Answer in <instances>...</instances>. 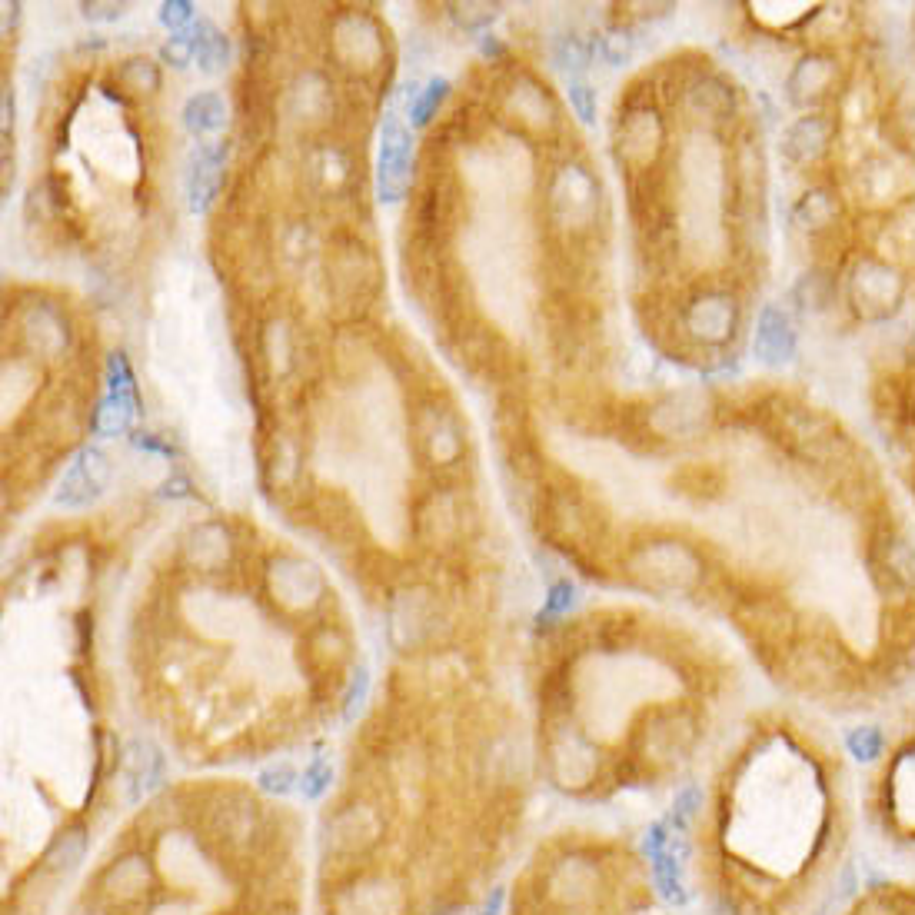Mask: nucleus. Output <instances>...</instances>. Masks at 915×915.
Returning a JSON list of instances; mask_svg holds the SVG:
<instances>
[{
    "label": "nucleus",
    "mask_w": 915,
    "mask_h": 915,
    "mask_svg": "<svg viewBox=\"0 0 915 915\" xmlns=\"http://www.w3.org/2000/svg\"><path fill=\"white\" fill-rule=\"evenodd\" d=\"M713 832V915H832L862 832L846 752L806 726H766L726 776Z\"/></svg>",
    "instance_id": "obj_1"
},
{
    "label": "nucleus",
    "mask_w": 915,
    "mask_h": 915,
    "mask_svg": "<svg viewBox=\"0 0 915 915\" xmlns=\"http://www.w3.org/2000/svg\"><path fill=\"white\" fill-rule=\"evenodd\" d=\"M849 756L869 766L866 779L856 782L862 832L902 876H915V719L899 739L879 726L856 729Z\"/></svg>",
    "instance_id": "obj_2"
},
{
    "label": "nucleus",
    "mask_w": 915,
    "mask_h": 915,
    "mask_svg": "<svg viewBox=\"0 0 915 915\" xmlns=\"http://www.w3.org/2000/svg\"><path fill=\"white\" fill-rule=\"evenodd\" d=\"M832 915H915V876L892 872V876L862 882Z\"/></svg>",
    "instance_id": "obj_3"
},
{
    "label": "nucleus",
    "mask_w": 915,
    "mask_h": 915,
    "mask_svg": "<svg viewBox=\"0 0 915 915\" xmlns=\"http://www.w3.org/2000/svg\"><path fill=\"white\" fill-rule=\"evenodd\" d=\"M376 183H380L383 200H403L413 177V140L400 120H386L380 130V164H376Z\"/></svg>",
    "instance_id": "obj_4"
},
{
    "label": "nucleus",
    "mask_w": 915,
    "mask_h": 915,
    "mask_svg": "<svg viewBox=\"0 0 915 915\" xmlns=\"http://www.w3.org/2000/svg\"><path fill=\"white\" fill-rule=\"evenodd\" d=\"M104 480H107L104 456L97 450H87V453H80V460L74 466H70V473L64 476V483H60L57 500L64 506H87L97 500L100 490H104Z\"/></svg>",
    "instance_id": "obj_5"
},
{
    "label": "nucleus",
    "mask_w": 915,
    "mask_h": 915,
    "mask_svg": "<svg viewBox=\"0 0 915 915\" xmlns=\"http://www.w3.org/2000/svg\"><path fill=\"white\" fill-rule=\"evenodd\" d=\"M220 174H223V150L220 147H200L197 157L190 160L187 170V200L190 210H207L213 197L220 190Z\"/></svg>",
    "instance_id": "obj_6"
},
{
    "label": "nucleus",
    "mask_w": 915,
    "mask_h": 915,
    "mask_svg": "<svg viewBox=\"0 0 915 915\" xmlns=\"http://www.w3.org/2000/svg\"><path fill=\"white\" fill-rule=\"evenodd\" d=\"M756 347L762 353V360L776 363V360H786L792 353V330H789V320L782 317L779 310L766 307L759 317V330H756Z\"/></svg>",
    "instance_id": "obj_7"
},
{
    "label": "nucleus",
    "mask_w": 915,
    "mask_h": 915,
    "mask_svg": "<svg viewBox=\"0 0 915 915\" xmlns=\"http://www.w3.org/2000/svg\"><path fill=\"white\" fill-rule=\"evenodd\" d=\"M689 327L706 340H723L732 333V307L726 297H706L689 310Z\"/></svg>",
    "instance_id": "obj_8"
},
{
    "label": "nucleus",
    "mask_w": 915,
    "mask_h": 915,
    "mask_svg": "<svg viewBox=\"0 0 915 915\" xmlns=\"http://www.w3.org/2000/svg\"><path fill=\"white\" fill-rule=\"evenodd\" d=\"M190 37H193V60H197L203 70H210L213 74V70H220L223 64H227V57H230L227 37H223L210 20H197V27L190 30Z\"/></svg>",
    "instance_id": "obj_9"
},
{
    "label": "nucleus",
    "mask_w": 915,
    "mask_h": 915,
    "mask_svg": "<svg viewBox=\"0 0 915 915\" xmlns=\"http://www.w3.org/2000/svg\"><path fill=\"white\" fill-rule=\"evenodd\" d=\"M137 416V393H107V400L97 406V433L104 436H117L130 430Z\"/></svg>",
    "instance_id": "obj_10"
},
{
    "label": "nucleus",
    "mask_w": 915,
    "mask_h": 915,
    "mask_svg": "<svg viewBox=\"0 0 915 915\" xmlns=\"http://www.w3.org/2000/svg\"><path fill=\"white\" fill-rule=\"evenodd\" d=\"M223 117H227V110H223V100L217 94H197L183 107V127L190 134H213L223 127Z\"/></svg>",
    "instance_id": "obj_11"
},
{
    "label": "nucleus",
    "mask_w": 915,
    "mask_h": 915,
    "mask_svg": "<svg viewBox=\"0 0 915 915\" xmlns=\"http://www.w3.org/2000/svg\"><path fill=\"white\" fill-rule=\"evenodd\" d=\"M84 852H87V832L80 826H74V829L60 832V836L54 839V846H50V852H47V862H50V869L54 872H67L84 859Z\"/></svg>",
    "instance_id": "obj_12"
},
{
    "label": "nucleus",
    "mask_w": 915,
    "mask_h": 915,
    "mask_svg": "<svg viewBox=\"0 0 915 915\" xmlns=\"http://www.w3.org/2000/svg\"><path fill=\"white\" fill-rule=\"evenodd\" d=\"M829 84H832V64H829V60H822V57L802 60L799 70L792 74V97H799L802 87H809L806 97H822L829 90ZM806 97H802V100H806Z\"/></svg>",
    "instance_id": "obj_13"
},
{
    "label": "nucleus",
    "mask_w": 915,
    "mask_h": 915,
    "mask_svg": "<svg viewBox=\"0 0 915 915\" xmlns=\"http://www.w3.org/2000/svg\"><path fill=\"white\" fill-rule=\"evenodd\" d=\"M786 140H806L802 147H796V150H789V157L792 160H812L819 154V150H826V140H829V127L822 124L819 117H809V120H802V124H796L789 130V137Z\"/></svg>",
    "instance_id": "obj_14"
},
{
    "label": "nucleus",
    "mask_w": 915,
    "mask_h": 915,
    "mask_svg": "<svg viewBox=\"0 0 915 915\" xmlns=\"http://www.w3.org/2000/svg\"><path fill=\"white\" fill-rule=\"evenodd\" d=\"M443 97H446V80H430V84L420 90V97H416L413 104H410V120H413V124H426V120L436 114V107L443 104Z\"/></svg>",
    "instance_id": "obj_15"
},
{
    "label": "nucleus",
    "mask_w": 915,
    "mask_h": 915,
    "mask_svg": "<svg viewBox=\"0 0 915 915\" xmlns=\"http://www.w3.org/2000/svg\"><path fill=\"white\" fill-rule=\"evenodd\" d=\"M330 779H333L330 762H327V759H313L310 766L303 769V776H300V789H303V796H307V799H320L323 792L330 789Z\"/></svg>",
    "instance_id": "obj_16"
},
{
    "label": "nucleus",
    "mask_w": 915,
    "mask_h": 915,
    "mask_svg": "<svg viewBox=\"0 0 915 915\" xmlns=\"http://www.w3.org/2000/svg\"><path fill=\"white\" fill-rule=\"evenodd\" d=\"M110 879H114V892L120 889L124 896H130V892H137V889H144V882H147V869L140 866V859H124L120 866L110 872Z\"/></svg>",
    "instance_id": "obj_17"
},
{
    "label": "nucleus",
    "mask_w": 915,
    "mask_h": 915,
    "mask_svg": "<svg viewBox=\"0 0 915 915\" xmlns=\"http://www.w3.org/2000/svg\"><path fill=\"white\" fill-rule=\"evenodd\" d=\"M300 776L293 772L287 762H280V766H270L267 772H260V786L273 792V796H290L293 789H297Z\"/></svg>",
    "instance_id": "obj_18"
},
{
    "label": "nucleus",
    "mask_w": 915,
    "mask_h": 915,
    "mask_svg": "<svg viewBox=\"0 0 915 915\" xmlns=\"http://www.w3.org/2000/svg\"><path fill=\"white\" fill-rule=\"evenodd\" d=\"M569 100H573V107H576L579 117L593 120V114H596V90L589 87L586 80H579V77L569 80Z\"/></svg>",
    "instance_id": "obj_19"
},
{
    "label": "nucleus",
    "mask_w": 915,
    "mask_h": 915,
    "mask_svg": "<svg viewBox=\"0 0 915 915\" xmlns=\"http://www.w3.org/2000/svg\"><path fill=\"white\" fill-rule=\"evenodd\" d=\"M107 383L110 393H134V373H130V366L120 353L107 360Z\"/></svg>",
    "instance_id": "obj_20"
},
{
    "label": "nucleus",
    "mask_w": 915,
    "mask_h": 915,
    "mask_svg": "<svg viewBox=\"0 0 915 915\" xmlns=\"http://www.w3.org/2000/svg\"><path fill=\"white\" fill-rule=\"evenodd\" d=\"M160 20H164V27L180 34V30L193 20V4H187V0H167V4L160 7Z\"/></svg>",
    "instance_id": "obj_21"
},
{
    "label": "nucleus",
    "mask_w": 915,
    "mask_h": 915,
    "mask_svg": "<svg viewBox=\"0 0 915 915\" xmlns=\"http://www.w3.org/2000/svg\"><path fill=\"white\" fill-rule=\"evenodd\" d=\"M576 603V589L569 586V583H556L553 589H549V599H546V613L549 616H563V613H569V606Z\"/></svg>",
    "instance_id": "obj_22"
},
{
    "label": "nucleus",
    "mask_w": 915,
    "mask_h": 915,
    "mask_svg": "<svg viewBox=\"0 0 915 915\" xmlns=\"http://www.w3.org/2000/svg\"><path fill=\"white\" fill-rule=\"evenodd\" d=\"M130 77H137L134 90H154L160 84L154 64H147V60H130V64L124 67V80H130Z\"/></svg>",
    "instance_id": "obj_23"
},
{
    "label": "nucleus",
    "mask_w": 915,
    "mask_h": 915,
    "mask_svg": "<svg viewBox=\"0 0 915 915\" xmlns=\"http://www.w3.org/2000/svg\"><path fill=\"white\" fill-rule=\"evenodd\" d=\"M164 54L170 57V64H177V67L190 64V60H193V37H190V30H180L177 37H170V44L164 47Z\"/></svg>",
    "instance_id": "obj_24"
},
{
    "label": "nucleus",
    "mask_w": 915,
    "mask_h": 915,
    "mask_svg": "<svg viewBox=\"0 0 915 915\" xmlns=\"http://www.w3.org/2000/svg\"><path fill=\"white\" fill-rule=\"evenodd\" d=\"M366 689H370V676H366V669H357V676H353V683H350V693H347V716L350 719L357 716V709L363 706Z\"/></svg>",
    "instance_id": "obj_25"
},
{
    "label": "nucleus",
    "mask_w": 915,
    "mask_h": 915,
    "mask_svg": "<svg viewBox=\"0 0 915 915\" xmlns=\"http://www.w3.org/2000/svg\"><path fill=\"white\" fill-rule=\"evenodd\" d=\"M120 4H87L84 7V14L90 17V20H117L120 17Z\"/></svg>",
    "instance_id": "obj_26"
},
{
    "label": "nucleus",
    "mask_w": 915,
    "mask_h": 915,
    "mask_svg": "<svg viewBox=\"0 0 915 915\" xmlns=\"http://www.w3.org/2000/svg\"><path fill=\"white\" fill-rule=\"evenodd\" d=\"M503 896H506L503 889H493V892H490V899H486V906H483V912H480V915H500V909H503Z\"/></svg>",
    "instance_id": "obj_27"
},
{
    "label": "nucleus",
    "mask_w": 915,
    "mask_h": 915,
    "mask_svg": "<svg viewBox=\"0 0 915 915\" xmlns=\"http://www.w3.org/2000/svg\"><path fill=\"white\" fill-rule=\"evenodd\" d=\"M440 915H460V909H446V912H440Z\"/></svg>",
    "instance_id": "obj_28"
}]
</instances>
